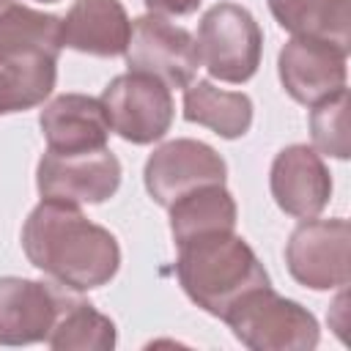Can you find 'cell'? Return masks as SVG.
Returning <instances> with one entry per match:
<instances>
[{
	"instance_id": "1",
	"label": "cell",
	"mask_w": 351,
	"mask_h": 351,
	"mask_svg": "<svg viewBox=\"0 0 351 351\" xmlns=\"http://www.w3.org/2000/svg\"><path fill=\"white\" fill-rule=\"evenodd\" d=\"M22 250L38 271L77 293L107 285L121 269L118 239L63 200L41 197L22 225Z\"/></svg>"
},
{
	"instance_id": "2",
	"label": "cell",
	"mask_w": 351,
	"mask_h": 351,
	"mask_svg": "<svg viewBox=\"0 0 351 351\" xmlns=\"http://www.w3.org/2000/svg\"><path fill=\"white\" fill-rule=\"evenodd\" d=\"M176 247L178 285L200 310L214 318H225V313L244 293L271 285L255 250L236 230L195 236Z\"/></svg>"
},
{
	"instance_id": "3",
	"label": "cell",
	"mask_w": 351,
	"mask_h": 351,
	"mask_svg": "<svg viewBox=\"0 0 351 351\" xmlns=\"http://www.w3.org/2000/svg\"><path fill=\"white\" fill-rule=\"evenodd\" d=\"M60 16L0 0V71L8 77L16 112L44 104L58 80Z\"/></svg>"
},
{
	"instance_id": "4",
	"label": "cell",
	"mask_w": 351,
	"mask_h": 351,
	"mask_svg": "<svg viewBox=\"0 0 351 351\" xmlns=\"http://www.w3.org/2000/svg\"><path fill=\"white\" fill-rule=\"evenodd\" d=\"M233 337L252 351H310L321 340L315 315L271 285L244 293L222 318Z\"/></svg>"
},
{
	"instance_id": "5",
	"label": "cell",
	"mask_w": 351,
	"mask_h": 351,
	"mask_svg": "<svg viewBox=\"0 0 351 351\" xmlns=\"http://www.w3.org/2000/svg\"><path fill=\"white\" fill-rule=\"evenodd\" d=\"M195 44L200 66L214 80L241 85L261 66L263 30L244 5L217 3L200 16Z\"/></svg>"
},
{
	"instance_id": "6",
	"label": "cell",
	"mask_w": 351,
	"mask_h": 351,
	"mask_svg": "<svg viewBox=\"0 0 351 351\" xmlns=\"http://www.w3.org/2000/svg\"><path fill=\"white\" fill-rule=\"evenodd\" d=\"M101 104L110 129L134 145H151L162 140L176 115L170 88L151 74L126 71L110 80L101 90Z\"/></svg>"
},
{
	"instance_id": "7",
	"label": "cell",
	"mask_w": 351,
	"mask_h": 351,
	"mask_svg": "<svg viewBox=\"0 0 351 351\" xmlns=\"http://www.w3.org/2000/svg\"><path fill=\"white\" fill-rule=\"evenodd\" d=\"M348 244L351 225L343 217L302 219L285 244V263L291 277L310 291L346 288L351 277Z\"/></svg>"
},
{
	"instance_id": "8",
	"label": "cell",
	"mask_w": 351,
	"mask_h": 351,
	"mask_svg": "<svg viewBox=\"0 0 351 351\" xmlns=\"http://www.w3.org/2000/svg\"><path fill=\"white\" fill-rule=\"evenodd\" d=\"M123 58L129 71L151 74L167 88H186L200 69L195 36L151 11L132 22Z\"/></svg>"
},
{
	"instance_id": "9",
	"label": "cell",
	"mask_w": 351,
	"mask_h": 351,
	"mask_svg": "<svg viewBox=\"0 0 351 351\" xmlns=\"http://www.w3.org/2000/svg\"><path fill=\"white\" fill-rule=\"evenodd\" d=\"M121 162L110 148L82 154H47L36 167L38 195L47 200H63L74 206L104 203L121 186Z\"/></svg>"
},
{
	"instance_id": "10",
	"label": "cell",
	"mask_w": 351,
	"mask_h": 351,
	"mask_svg": "<svg viewBox=\"0 0 351 351\" xmlns=\"http://www.w3.org/2000/svg\"><path fill=\"white\" fill-rule=\"evenodd\" d=\"M77 291L60 282L0 277V346L44 343Z\"/></svg>"
},
{
	"instance_id": "11",
	"label": "cell",
	"mask_w": 351,
	"mask_h": 351,
	"mask_svg": "<svg viewBox=\"0 0 351 351\" xmlns=\"http://www.w3.org/2000/svg\"><path fill=\"white\" fill-rule=\"evenodd\" d=\"M228 165L225 159L200 140L178 137L167 140L145 159L143 184L154 203L167 208L181 195L206 186V184H225Z\"/></svg>"
},
{
	"instance_id": "12",
	"label": "cell",
	"mask_w": 351,
	"mask_h": 351,
	"mask_svg": "<svg viewBox=\"0 0 351 351\" xmlns=\"http://www.w3.org/2000/svg\"><path fill=\"white\" fill-rule=\"evenodd\" d=\"M346 60L348 52L329 41L291 36L280 49L277 74L285 93L293 101L313 107L346 88V77H348Z\"/></svg>"
},
{
	"instance_id": "13",
	"label": "cell",
	"mask_w": 351,
	"mask_h": 351,
	"mask_svg": "<svg viewBox=\"0 0 351 351\" xmlns=\"http://www.w3.org/2000/svg\"><path fill=\"white\" fill-rule=\"evenodd\" d=\"M269 189L280 211L296 219L318 217L332 197V176L313 145H285L269 170Z\"/></svg>"
},
{
	"instance_id": "14",
	"label": "cell",
	"mask_w": 351,
	"mask_h": 351,
	"mask_svg": "<svg viewBox=\"0 0 351 351\" xmlns=\"http://www.w3.org/2000/svg\"><path fill=\"white\" fill-rule=\"evenodd\" d=\"M47 148L55 154H82L107 148L110 121L101 99L85 93H60L38 115Z\"/></svg>"
},
{
	"instance_id": "15",
	"label": "cell",
	"mask_w": 351,
	"mask_h": 351,
	"mask_svg": "<svg viewBox=\"0 0 351 351\" xmlns=\"http://www.w3.org/2000/svg\"><path fill=\"white\" fill-rule=\"evenodd\" d=\"M132 19L121 0H74L60 19V44L93 58L126 52Z\"/></svg>"
},
{
	"instance_id": "16",
	"label": "cell",
	"mask_w": 351,
	"mask_h": 351,
	"mask_svg": "<svg viewBox=\"0 0 351 351\" xmlns=\"http://www.w3.org/2000/svg\"><path fill=\"white\" fill-rule=\"evenodd\" d=\"M282 30L351 49V0H266Z\"/></svg>"
},
{
	"instance_id": "17",
	"label": "cell",
	"mask_w": 351,
	"mask_h": 351,
	"mask_svg": "<svg viewBox=\"0 0 351 351\" xmlns=\"http://www.w3.org/2000/svg\"><path fill=\"white\" fill-rule=\"evenodd\" d=\"M184 118L225 140H236L252 126V99L241 90H222L208 80H192L184 88Z\"/></svg>"
},
{
	"instance_id": "18",
	"label": "cell",
	"mask_w": 351,
	"mask_h": 351,
	"mask_svg": "<svg viewBox=\"0 0 351 351\" xmlns=\"http://www.w3.org/2000/svg\"><path fill=\"white\" fill-rule=\"evenodd\" d=\"M167 211H170V233L176 244L206 233L236 230V219H239L236 200L225 189V184L197 186L181 195L178 200H173Z\"/></svg>"
},
{
	"instance_id": "19",
	"label": "cell",
	"mask_w": 351,
	"mask_h": 351,
	"mask_svg": "<svg viewBox=\"0 0 351 351\" xmlns=\"http://www.w3.org/2000/svg\"><path fill=\"white\" fill-rule=\"evenodd\" d=\"M44 343L55 351H110L118 343V332L104 313L82 296H74Z\"/></svg>"
},
{
	"instance_id": "20",
	"label": "cell",
	"mask_w": 351,
	"mask_h": 351,
	"mask_svg": "<svg viewBox=\"0 0 351 351\" xmlns=\"http://www.w3.org/2000/svg\"><path fill=\"white\" fill-rule=\"evenodd\" d=\"M313 148L324 156L348 159V90H337L310 110Z\"/></svg>"
},
{
	"instance_id": "21",
	"label": "cell",
	"mask_w": 351,
	"mask_h": 351,
	"mask_svg": "<svg viewBox=\"0 0 351 351\" xmlns=\"http://www.w3.org/2000/svg\"><path fill=\"white\" fill-rule=\"evenodd\" d=\"M151 14L159 16H189L200 8L203 0H143Z\"/></svg>"
},
{
	"instance_id": "22",
	"label": "cell",
	"mask_w": 351,
	"mask_h": 351,
	"mask_svg": "<svg viewBox=\"0 0 351 351\" xmlns=\"http://www.w3.org/2000/svg\"><path fill=\"white\" fill-rule=\"evenodd\" d=\"M8 112H16V104H14V93H11V85H8V77L0 71V115H8Z\"/></svg>"
},
{
	"instance_id": "23",
	"label": "cell",
	"mask_w": 351,
	"mask_h": 351,
	"mask_svg": "<svg viewBox=\"0 0 351 351\" xmlns=\"http://www.w3.org/2000/svg\"><path fill=\"white\" fill-rule=\"evenodd\" d=\"M36 3H58V0H36Z\"/></svg>"
}]
</instances>
